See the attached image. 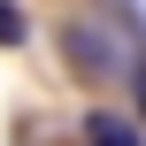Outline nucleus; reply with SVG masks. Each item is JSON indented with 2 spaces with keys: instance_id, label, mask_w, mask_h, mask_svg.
<instances>
[{
  "instance_id": "obj_3",
  "label": "nucleus",
  "mask_w": 146,
  "mask_h": 146,
  "mask_svg": "<svg viewBox=\"0 0 146 146\" xmlns=\"http://www.w3.org/2000/svg\"><path fill=\"white\" fill-rule=\"evenodd\" d=\"M0 46H31V15H23V0H0Z\"/></svg>"
},
{
  "instance_id": "obj_1",
  "label": "nucleus",
  "mask_w": 146,
  "mask_h": 146,
  "mask_svg": "<svg viewBox=\"0 0 146 146\" xmlns=\"http://www.w3.org/2000/svg\"><path fill=\"white\" fill-rule=\"evenodd\" d=\"M62 54H69V69H77V77H123V69L146 54V23L131 15V8H92V15H69Z\"/></svg>"
},
{
  "instance_id": "obj_2",
  "label": "nucleus",
  "mask_w": 146,
  "mask_h": 146,
  "mask_svg": "<svg viewBox=\"0 0 146 146\" xmlns=\"http://www.w3.org/2000/svg\"><path fill=\"white\" fill-rule=\"evenodd\" d=\"M85 146H146L131 131V115H85Z\"/></svg>"
}]
</instances>
